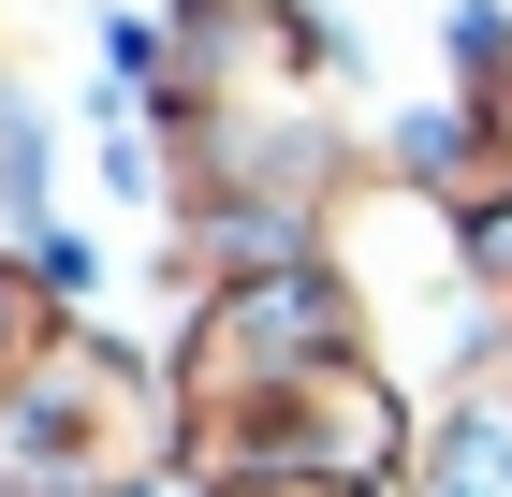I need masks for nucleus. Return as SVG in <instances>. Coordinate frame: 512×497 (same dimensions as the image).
<instances>
[{
  "label": "nucleus",
  "mask_w": 512,
  "mask_h": 497,
  "mask_svg": "<svg viewBox=\"0 0 512 497\" xmlns=\"http://www.w3.org/2000/svg\"><path fill=\"white\" fill-rule=\"evenodd\" d=\"M425 497H512V395H469L425 454Z\"/></svg>",
  "instance_id": "f03ea898"
},
{
  "label": "nucleus",
  "mask_w": 512,
  "mask_h": 497,
  "mask_svg": "<svg viewBox=\"0 0 512 497\" xmlns=\"http://www.w3.org/2000/svg\"><path fill=\"white\" fill-rule=\"evenodd\" d=\"M118 468H132L118 366H44L0 395V483L15 497H118Z\"/></svg>",
  "instance_id": "f257e3e1"
},
{
  "label": "nucleus",
  "mask_w": 512,
  "mask_h": 497,
  "mask_svg": "<svg viewBox=\"0 0 512 497\" xmlns=\"http://www.w3.org/2000/svg\"><path fill=\"white\" fill-rule=\"evenodd\" d=\"M15 337H30V293L0 278V381H15Z\"/></svg>",
  "instance_id": "7ed1b4c3"
},
{
  "label": "nucleus",
  "mask_w": 512,
  "mask_h": 497,
  "mask_svg": "<svg viewBox=\"0 0 512 497\" xmlns=\"http://www.w3.org/2000/svg\"><path fill=\"white\" fill-rule=\"evenodd\" d=\"M235 497H352V483H235Z\"/></svg>",
  "instance_id": "20e7f679"
}]
</instances>
